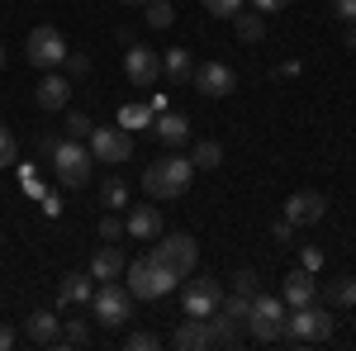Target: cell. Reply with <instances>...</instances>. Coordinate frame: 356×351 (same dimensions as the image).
<instances>
[{
    "mask_svg": "<svg viewBox=\"0 0 356 351\" xmlns=\"http://www.w3.org/2000/svg\"><path fill=\"white\" fill-rule=\"evenodd\" d=\"M191 176H195L191 157L166 152V157H157V162L143 171V190H147V199H181L191 190Z\"/></svg>",
    "mask_w": 356,
    "mask_h": 351,
    "instance_id": "6da1fadb",
    "label": "cell"
},
{
    "mask_svg": "<svg viewBox=\"0 0 356 351\" xmlns=\"http://www.w3.org/2000/svg\"><path fill=\"white\" fill-rule=\"evenodd\" d=\"M124 280H129L134 299H166L171 290H181V275L166 266V261H157L152 252H147V256H138V261H129Z\"/></svg>",
    "mask_w": 356,
    "mask_h": 351,
    "instance_id": "7a4b0ae2",
    "label": "cell"
},
{
    "mask_svg": "<svg viewBox=\"0 0 356 351\" xmlns=\"http://www.w3.org/2000/svg\"><path fill=\"white\" fill-rule=\"evenodd\" d=\"M53 166H57V181L67 190L90 186V176H95V157H90L86 138H62L57 152H53Z\"/></svg>",
    "mask_w": 356,
    "mask_h": 351,
    "instance_id": "3957f363",
    "label": "cell"
},
{
    "mask_svg": "<svg viewBox=\"0 0 356 351\" xmlns=\"http://www.w3.org/2000/svg\"><path fill=\"white\" fill-rule=\"evenodd\" d=\"M90 313H95V323L100 327H124L134 318V290L129 285H119V280H100L95 285V295H90Z\"/></svg>",
    "mask_w": 356,
    "mask_h": 351,
    "instance_id": "277c9868",
    "label": "cell"
},
{
    "mask_svg": "<svg viewBox=\"0 0 356 351\" xmlns=\"http://www.w3.org/2000/svg\"><path fill=\"white\" fill-rule=\"evenodd\" d=\"M332 337V313L318 309V304H304L295 313H285V342L295 347H309V342H328Z\"/></svg>",
    "mask_w": 356,
    "mask_h": 351,
    "instance_id": "5b68a950",
    "label": "cell"
},
{
    "mask_svg": "<svg viewBox=\"0 0 356 351\" xmlns=\"http://www.w3.org/2000/svg\"><path fill=\"white\" fill-rule=\"evenodd\" d=\"M247 332L257 342H280L285 337V299L275 295H252V313H247Z\"/></svg>",
    "mask_w": 356,
    "mask_h": 351,
    "instance_id": "8992f818",
    "label": "cell"
},
{
    "mask_svg": "<svg viewBox=\"0 0 356 351\" xmlns=\"http://www.w3.org/2000/svg\"><path fill=\"white\" fill-rule=\"evenodd\" d=\"M223 304V285L214 280V275H186L181 280V309L191 313V318H209L214 309Z\"/></svg>",
    "mask_w": 356,
    "mask_h": 351,
    "instance_id": "52a82bcc",
    "label": "cell"
},
{
    "mask_svg": "<svg viewBox=\"0 0 356 351\" xmlns=\"http://www.w3.org/2000/svg\"><path fill=\"white\" fill-rule=\"evenodd\" d=\"M24 48H29V67H38V72L62 67V62H67V53H72V48H67V38H62L53 24H38L33 33H29Z\"/></svg>",
    "mask_w": 356,
    "mask_h": 351,
    "instance_id": "ba28073f",
    "label": "cell"
},
{
    "mask_svg": "<svg viewBox=\"0 0 356 351\" xmlns=\"http://www.w3.org/2000/svg\"><path fill=\"white\" fill-rule=\"evenodd\" d=\"M152 256H157V261H166V266L176 270L181 280L200 266V247H195L191 233H162V238H157V247H152Z\"/></svg>",
    "mask_w": 356,
    "mask_h": 351,
    "instance_id": "9c48e42d",
    "label": "cell"
},
{
    "mask_svg": "<svg viewBox=\"0 0 356 351\" xmlns=\"http://www.w3.org/2000/svg\"><path fill=\"white\" fill-rule=\"evenodd\" d=\"M90 157H95V166H124L134 157V133L129 129H90Z\"/></svg>",
    "mask_w": 356,
    "mask_h": 351,
    "instance_id": "30bf717a",
    "label": "cell"
},
{
    "mask_svg": "<svg viewBox=\"0 0 356 351\" xmlns=\"http://www.w3.org/2000/svg\"><path fill=\"white\" fill-rule=\"evenodd\" d=\"M124 76H129L138 90H152V85L162 81V53L143 48V43H129V53H124Z\"/></svg>",
    "mask_w": 356,
    "mask_h": 351,
    "instance_id": "8fae6325",
    "label": "cell"
},
{
    "mask_svg": "<svg viewBox=\"0 0 356 351\" xmlns=\"http://www.w3.org/2000/svg\"><path fill=\"white\" fill-rule=\"evenodd\" d=\"M195 90L209 95V100H219V95H233L238 90V76H233L228 62H200L195 67Z\"/></svg>",
    "mask_w": 356,
    "mask_h": 351,
    "instance_id": "7c38bea8",
    "label": "cell"
},
{
    "mask_svg": "<svg viewBox=\"0 0 356 351\" xmlns=\"http://www.w3.org/2000/svg\"><path fill=\"white\" fill-rule=\"evenodd\" d=\"M323 214H328V199H323L318 190H295V195L285 199V218H290L295 228H309V223H318Z\"/></svg>",
    "mask_w": 356,
    "mask_h": 351,
    "instance_id": "4fadbf2b",
    "label": "cell"
},
{
    "mask_svg": "<svg viewBox=\"0 0 356 351\" xmlns=\"http://www.w3.org/2000/svg\"><path fill=\"white\" fill-rule=\"evenodd\" d=\"M124 233L138 238V243H157L162 238V209L157 204H134L129 218H124Z\"/></svg>",
    "mask_w": 356,
    "mask_h": 351,
    "instance_id": "5bb4252c",
    "label": "cell"
},
{
    "mask_svg": "<svg viewBox=\"0 0 356 351\" xmlns=\"http://www.w3.org/2000/svg\"><path fill=\"white\" fill-rule=\"evenodd\" d=\"M124 270H129V261H124L119 243L95 247V256H90V280H95V285H100V280H124Z\"/></svg>",
    "mask_w": 356,
    "mask_h": 351,
    "instance_id": "9a60e30c",
    "label": "cell"
},
{
    "mask_svg": "<svg viewBox=\"0 0 356 351\" xmlns=\"http://www.w3.org/2000/svg\"><path fill=\"white\" fill-rule=\"evenodd\" d=\"M280 299L290 304V309H304V304H314L318 299V280H314V270H290L285 275V290H280Z\"/></svg>",
    "mask_w": 356,
    "mask_h": 351,
    "instance_id": "2e32d148",
    "label": "cell"
},
{
    "mask_svg": "<svg viewBox=\"0 0 356 351\" xmlns=\"http://www.w3.org/2000/svg\"><path fill=\"white\" fill-rule=\"evenodd\" d=\"M57 332H62V318H57L53 309H33L24 318V337L33 342V347H53Z\"/></svg>",
    "mask_w": 356,
    "mask_h": 351,
    "instance_id": "e0dca14e",
    "label": "cell"
},
{
    "mask_svg": "<svg viewBox=\"0 0 356 351\" xmlns=\"http://www.w3.org/2000/svg\"><path fill=\"white\" fill-rule=\"evenodd\" d=\"M152 133L162 138L166 147H186V142H191V119H181V114L162 109V114H152Z\"/></svg>",
    "mask_w": 356,
    "mask_h": 351,
    "instance_id": "ac0fdd59",
    "label": "cell"
},
{
    "mask_svg": "<svg viewBox=\"0 0 356 351\" xmlns=\"http://www.w3.org/2000/svg\"><path fill=\"white\" fill-rule=\"evenodd\" d=\"M67 95H72V76H57V72H48V76L38 81V90H33L38 109H62Z\"/></svg>",
    "mask_w": 356,
    "mask_h": 351,
    "instance_id": "d6986e66",
    "label": "cell"
},
{
    "mask_svg": "<svg viewBox=\"0 0 356 351\" xmlns=\"http://www.w3.org/2000/svg\"><path fill=\"white\" fill-rule=\"evenodd\" d=\"M162 76L171 85H186L195 76V62H191V48H166L162 53Z\"/></svg>",
    "mask_w": 356,
    "mask_h": 351,
    "instance_id": "ffe728a7",
    "label": "cell"
},
{
    "mask_svg": "<svg viewBox=\"0 0 356 351\" xmlns=\"http://www.w3.org/2000/svg\"><path fill=\"white\" fill-rule=\"evenodd\" d=\"M171 342H176L181 351H204V347H214V342H209V323H204V318H191V313H186V323L176 327V337H171Z\"/></svg>",
    "mask_w": 356,
    "mask_h": 351,
    "instance_id": "44dd1931",
    "label": "cell"
},
{
    "mask_svg": "<svg viewBox=\"0 0 356 351\" xmlns=\"http://www.w3.org/2000/svg\"><path fill=\"white\" fill-rule=\"evenodd\" d=\"M90 295H95V280L90 275H62V285H57V304L67 309V304H90Z\"/></svg>",
    "mask_w": 356,
    "mask_h": 351,
    "instance_id": "7402d4cb",
    "label": "cell"
},
{
    "mask_svg": "<svg viewBox=\"0 0 356 351\" xmlns=\"http://www.w3.org/2000/svg\"><path fill=\"white\" fill-rule=\"evenodd\" d=\"M233 28H238L243 43H261V38H266V15H261V10H238V15H233Z\"/></svg>",
    "mask_w": 356,
    "mask_h": 351,
    "instance_id": "603a6c76",
    "label": "cell"
},
{
    "mask_svg": "<svg viewBox=\"0 0 356 351\" xmlns=\"http://www.w3.org/2000/svg\"><path fill=\"white\" fill-rule=\"evenodd\" d=\"M318 295L328 299V304H337V309H352L356 304V275H337V280H328Z\"/></svg>",
    "mask_w": 356,
    "mask_h": 351,
    "instance_id": "cb8c5ba5",
    "label": "cell"
},
{
    "mask_svg": "<svg viewBox=\"0 0 356 351\" xmlns=\"http://www.w3.org/2000/svg\"><path fill=\"white\" fill-rule=\"evenodd\" d=\"M204 323H209V342H214V347H238V342H243L238 323H228V318H223L219 309H214V313H209Z\"/></svg>",
    "mask_w": 356,
    "mask_h": 351,
    "instance_id": "d4e9b609",
    "label": "cell"
},
{
    "mask_svg": "<svg viewBox=\"0 0 356 351\" xmlns=\"http://www.w3.org/2000/svg\"><path fill=\"white\" fill-rule=\"evenodd\" d=\"M191 162H195V171H214V166H223V147L214 138H204V142H195Z\"/></svg>",
    "mask_w": 356,
    "mask_h": 351,
    "instance_id": "484cf974",
    "label": "cell"
},
{
    "mask_svg": "<svg viewBox=\"0 0 356 351\" xmlns=\"http://www.w3.org/2000/svg\"><path fill=\"white\" fill-rule=\"evenodd\" d=\"M219 313H223V318H228V323L247 327V313H252V295H223Z\"/></svg>",
    "mask_w": 356,
    "mask_h": 351,
    "instance_id": "4316f807",
    "label": "cell"
},
{
    "mask_svg": "<svg viewBox=\"0 0 356 351\" xmlns=\"http://www.w3.org/2000/svg\"><path fill=\"white\" fill-rule=\"evenodd\" d=\"M86 342H90V327H86V318H67L53 347H86Z\"/></svg>",
    "mask_w": 356,
    "mask_h": 351,
    "instance_id": "83f0119b",
    "label": "cell"
},
{
    "mask_svg": "<svg viewBox=\"0 0 356 351\" xmlns=\"http://www.w3.org/2000/svg\"><path fill=\"white\" fill-rule=\"evenodd\" d=\"M143 19L152 28H171V19H176V10L166 5V0H143Z\"/></svg>",
    "mask_w": 356,
    "mask_h": 351,
    "instance_id": "f1b7e54d",
    "label": "cell"
},
{
    "mask_svg": "<svg viewBox=\"0 0 356 351\" xmlns=\"http://www.w3.org/2000/svg\"><path fill=\"white\" fill-rule=\"evenodd\" d=\"M147 124H152V105H124L119 109V129L134 133V129H147Z\"/></svg>",
    "mask_w": 356,
    "mask_h": 351,
    "instance_id": "f546056e",
    "label": "cell"
},
{
    "mask_svg": "<svg viewBox=\"0 0 356 351\" xmlns=\"http://www.w3.org/2000/svg\"><path fill=\"white\" fill-rule=\"evenodd\" d=\"M228 285H233V295H257V290H261V275H257L252 266H243V270H233Z\"/></svg>",
    "mask_w": 356,
    "mask_h": 351,
    "instance_id": "4dcf8cb0",
    "label": "cell"
},
{
    "mask_svg": "<svg viewBox=\"0 0 356 351\" xmlns=\"http://www.w3.org/2000/svg\"><path fill=\"white\" fill-rule=\"evenodd\" d=\"M100 199H105L110 209H119V204H129V186H124L119 176H110V181L100 186Z\"/></svg>",
    "mask_w": 356,
    "mask_h": 351,
    "instance_id": "1f68e13d",
    "label": "cell"
},
{
    "mask_svg": "<svg viewBox=\"0 0 356 351\" xmlns=\"http://www.w3.org/2000/svg\"><path fill=\"white\" fill-rule=\"evenodd\" d=\"M124 347H129V351H157V347H162V337H157V332H147V327H138V332L124 337Z\"/></svg>",
    "mask_w": 356,
    "mask_h": 351,
    "instance_id": "d6a6232c",
    "label": "cell"
},
{
    "mask_svg": "<svg viewBox=\"0 0 356 351\" xmlns=\"http://www.w3.org/2000/svg\"><path fill=\"white\" fill-rule=\"evenodd\" d=\"M62 129H67V138H90V129H95V124H90V114H81V109H72Z\"/></svg>",
    "mask_w": 356,
    "mask_h": 351,
    "instance_id": "836d02e7",
    "label": "cell"
},
{
    "mask_svg": "<svg viewBox=\"0 0 356 351\" xmlns=\"http://www.w3.org/2000/svg\"><path fill=\"white\" fill-rule=\"evenodd\" d=\"M300 266L318 275V270H323V247H314V243H300Z\"/></svg>",
    "mask_w": 356,
    "mask_h": 351,
    "instance_id": "e575fe53",
    "label": "cell"
},
{
    "mask_svg": "<svg viewBox=\"0 0 356 351\" xmlns=\"http://www.w3.org/2000/svg\"><path fill=\"white\" fill-rule=\"evenodd\" d=\"M15 157H19L15 133H10V129H5V119H0V166H15Z\"/></svg>",
    "mask_w": 356,
    "mask_h": 351,
    "instance_id": "d590c367",
    "label": "cell"
},
{
    "mask_svg": "<svg viewBox=\"0 0 356 351\" xmlns=\"http://www.w3.org/2000/svg\"><path fill=\"white\" fill-rule=\"evenodd\" d=\"M100 238H105V243H119V238H124V218L114 214V209L100 218Z\"/></svg>",
    "mask_w": 356,
    "mask_h": 351,
    "instance_id": "8d00e7d4",
    "label": "cell"
},
{
    "mask_svg": "<svg viewBox=\"0 0 356 351\" xmlns=\"http://www.w3.org/2000/svg\"><path fill=\"white\" fill-rule=\"evenodd\" d=\"M200 5H204L209 15H219V19H233V15L243 10V0H200Z\"/></svg>",
    "mask_w": 356,
    "mask_h": 351,
    "instance_id": "74e56055",
    "label": "cell"
},
{
    "mask_svg": "<svg viewBox=\"0 0 356 351\" xmlns=\"http://www.w3.org/2000/svg\"><path fill=\"white\" fill-rule=\"evenodd\" d=\"M62 67H67V76H86V72H90V57H86V53H67Z\"/></svg>",
    "mask_w": 356,
    "mask_h": 351,
    "instance_id": "f35d334b",
    "label": "cell"
},
{
    "mask_svg": "<svg viewBox=\"0 0 356 351\" xmlns=\"http://www.w3.org/2000/svg\"><path fill=\"white\" fill-rule=\"evenodd\" d=\"M271 238H275V243H295V223H290V218L280 214V218L271 223Z\"/></svg>",
    "mask_w": 356,
    "mask_h": 351,
    "instance_id": "ab89813d",
    "label": "cell"
},
{
    "mask_svg": "<svg viewBox=\"0 0 356 351\" xmlns=\"http://www.w3.org/2000/svg\"><path fill=\"white\" fill-rule=\"evenodd\" d=\"M332 15H337L342 24H356V0H332Z\"/></svg>",
    "mask_w": 356,
    "mask_h": 351,
    "instance_id": "60d3db41",
    "label": "cell"
},
{
    "mask_svg": "<svg viewBox=\"0 0 356 351\" xmlns=\"http://www.w3.org/2000/svg\"><path fill=\"white\" fill-rule=\"evenodd\" d=\"M57 142H62V138H53V133H43V138H38V157H48V162H53Z\"/></svg>",
    "mask_w": 356,
    "mask_h": 351,
    "instance_id": "b9f144b4",
    "label": "cell"
},
{
    "mask_svg": "<svg viewBox=\"0 0 356 351\" xmlns=\"http://www.w3.org/2000/svg\"><path fill=\"white\" fill-rule=\"evenodd\" d=\"M290 0H252V10H261V15H275V10H285Z\"/></svg>",
    "mask_w": 356,
    "mask_h": 351,
    "instance_id": "7bdbcfd3",
    "label": "cell"
},
{
    "mask_svg": "<svg viewBox=\"0 0 356 351\" xmlns=\"http://www.w3.org/2000/svg\"><path fill=\"white\" fill-rule=\"evenodd\" d=\"M43 214H48V218L62 214V199H57V195H48V190H43Z\"/></svg>",
    "mask_w": 356,
    "mask_h": 351,
    "instance_id": "ee69618b",
    "label": "cell"
},
{
    "mask_svg": "<svg viewBox=\"0 0 356 351\" xmlns=\"http://www.w3.org/2000/svg\"><path fill=\"white\" fill-rule=\"evenodd\" d=\"M10 347H15V327L0 323V351H10Z\"/></svg>",
    "mask_w": 356,
    "mask_h": 351,
    "instance_id": "f6af8a7d",
    "label": "cell"
},
{
    "mask_svg": "<svg viewBox=\"0 0 356 351\" xmlns=\"http://www.w3.org/2000/svg\"><path fill=\"white\" fill-rule=\"evenodd\" d=\"M347 53H356V24H347Z\"/></svg>",
    "mask_w": 356,
    "mask_h": 351,
    "instance_id": "bcb514c9",
    "label": "cell"
},
{
    "mask_svg": "<svg viewBox=\"0 0 356 351\" xmlns=\"http://www.w3.org/2000/svg\"><path fill=\"white\" fill-rule=\"evenodd\" d=\"M119 5H143V0H119Z\"/></svg>",
    "mask_w": 356,
    "mask_h": 351,
    "instance_id": "7dc6e473",
    "label": "cell"
},
{
    "mask_svg": "<svg viewBox=\"0 0 356 351\" xmlns=\"http://www.w3.org/2000/svg\"><path fill=\"white\" fill-rule=\"evenodd\" d=\"M0 67H5V43H0Z\"/></svg>",
    "mask_w": 356,
    "mask_h": 351,
    "instance_id": "c3c4849f",
    "label": "cell"
},
{
    "mask_svg": "<svg viewBox=\"0 0 356 351\" xmlns=\"http://www.w3.org/2000/svg\"><path fill=\"white\" fill-rule=\"evenodd\" d=\"M0 304H5V299H0Z\"/></svg>",
    "mask_w": 356,
    "mask_h": 351,
    "instance_id": "681fc988",
    "label": "cell"
}]
</instances>
